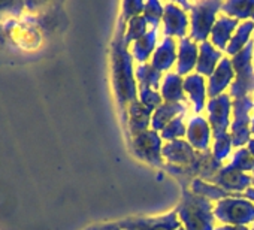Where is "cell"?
Masks as SVG:
<instances>
[{"label":"cell","instance_id":"obj_32","mask_svg":"<svg viewBox=\"0 0 254 230\" xmlns=\"http://www.w3.org/2000/svg\"><path fill=\"white\" fill-rule=\"evenodd\" d=\"M232 168H235L239 172H251L253 171V165H254V157L253 154L247 150V148H239L235 154L232 162L229 163Z\"/></svg>","mask_w":254,"mask_h":230},{"label":"cell","instance_id":"obj_2","mask_svg":"<svg viewBox=\"0 0 254 230\" xmlns=\"http://www.w3.org/2000/svg\"><path fill=\"white\" fill-rule=\"evenodd\" d=\"M178 218L186 230H215V215L211 200L194 194L189 187H183Z\"/></svg>","mask_w":254,"mask_h":230},{"label":"cell","instance_id":"obj_6","mask_svg":"<svg viewBox=\"0 0 254 230\" xmlns=\"http://www.w3.org/2000/svg\"><path fill=\"white\" fill-rule=\"evenodd\" d=\"M233 100V120L230 124L232 144L242 148L251 139V117L254 109V99L251 96L232 99Z\"/></svg>","mask_w":254,"mask_h":230},{"label":"cell","instance_id":"obj_14","mask_svg":"<svg viewBox=\"0 0 254 230\" xmlns=\"http://www.w3.org/2000/svg\"><path fill=\"white\" fill-rule=\"evenodd\" d=\"M187 142L199 153H205L209 150L211 145V138H212V130L209 123L203 117H193L189 121L187 126Z\"/></svg>","mask_w":254,"mask_h":230},{"label":"cell","instance_id":"obj_8","mask_svg":"<svg viewBox=\"0 0 254 230\" xmlns=\"http://www.w3.org/2000/svg\"><path fill=\"white\" fill-rule=\"evenodd\" d=\"M232 106H233V100L229 96V93H223L214 99H209L206 105V111H208V123L212 130V138L227 133L232 124L230 120Z\"/></svg>","mask_w":254,"mask_h":230},{"label":"cell","instance_id":"obj_30","mask_svg":"<svg viewBox=\"0 0 254 230\" xmlns=\"http://www.w3.org/2000/svg\"><path fill=\"white\" fill-rule=\"evenodd\" d=\"M232 138H230V133H224V135H218V136H214V144H212V156L218 160V162H224L229 156H230V151H232Z\"/></svg>","mask_w":254,"mask_h":230},{"label":"cell","instance_id":"obj_39","mask_svg":"<svg viewBox=\"0 0 254 230\" xmlns=\"http://www.w3.org/2000/svg\"><path fill=\"white\" fill-rule=\"evenodd\" d=\"M251 172H253V178H254V165H253V171Z\"/></svg>","mask_w":254,"mask_h":230},{"label":"cell","instance_id":"obj_42","mask_svg":"<svg viewBox=\"0 0 254 230\" xmlns=\"http://www.w3.org/2000/svg\"><path fill=\"white\" fill-rule=\"evenodd\" d=\"M253 187H254V178H253Z\"/></svg>","mask_w":254,"mask_h":230},{"label":"cell","instance_id":"obj_12","mask_svg":"<svg viewBox=\"0 0 254 230\" xmlns=\"http://www.w3.org/2000/svg\"><path fill=\"white\" fill-rule=\"evenodd\" d=\"M212 184L221 187L223 190L233 193V194H241V191L248 190L253 185V176L247 175L244 172L236 171L230 165L223 166L220 172L215 175Z\"/></svg>","mask_w":254,"mask_h":230},{"label":"cell","instance_id":"obj_22","mask_svg":"<svg viewBox=\"0 0 254 230\" xmlns=\"http://www.w3.org/2000/svg\"><path fill=\"white\" fill-rule=\"evenodd\" d=\"M186 111H187V103H166V102H163L153 114L151 130L162 132L174 118L178 117V115L186 114Z\"/></svg>","mask_w":254,"mask_h":230},{"label":"cell","instance_id":"obj_40","mask_svg":"<svg viewBox=\"0 0 254 230\" xmlns=\"http://www.w3.org/2000/svg\"><path fill=\"white\" fill-rule=\"evenodd\" d=\"M177 230H186V229H184V227L181 226V227H180V229H177Z\"/></svg>","mask_w":254,"mask_h":230},{"label":"cell","instance_id":"obj_7","mask_svg":"<svg viewBox=\"0 0 254 230\" xmlns=\"http://www.w3.org/2000/svg\"><path fill=\"white\" fill-rule=\"evenodd\" d=\"M162 136L159 132L147 130L135 138H132V150L135 156L141 160H144L148 165L163 168V156H162Z\"/></svg>","mask_w":254,"mask_h":230},{"label":"cell","instance_id":"obj_35","mask_svg":"<svg viewBox=\"0 0 254 230\" xmlns=\"http://www.w3.org/2000/svg\"><path fill=\"white\" fill-rule=\"evenodd\" d=\"M215 230H250L247 226H232V224H224L215 227Z\"/></svg>","mask_w":254,"mask_h":230},{"label":"cell","instance_id":"obj_28","mask_svg":"<svg viewBox=\"0 0 254 230\" xmlns=\"http://www.w3.org/2000/svg\"><path fill=\"white\" fill-rule=\"evenodd\" d=\"M148 21L145 20L144 15H138L135 18H132L126 26V33H124V44L127 48H130V45L133 42H136L138 39H141L142 36H145L148 32Z\"/></svg>","mask_w":254,"mask_h":230},{"label":"cell","instance_id":"obj_20","mask_svg":"<svg viewBox=\"0 0 254 230\" xmlns=\"http://www.w3.org/2000/svg\"><path fill=\"white\" fill-rule=\"evenodd\" d=\"M184 79L177 72H168L163 75L160 85V94L166 103H186Z\"/></svg>","mask_w":254,"mask_h":230},{"label":"cell","instance_id":"obj_5","mask_svg":"<svg viewBox=\"0 0 254 230\" xmlns=\"http://www.w3.org/2000/svg\"><path fill=\"white\" fill-rule=\"evenodd\" d=\"M242 194L223 199L214 206L217 221L232 226H247L254 223V203L248 199H241Z\"/></svg>","mask_w":254,"mask_h":230},{"label":"cell","instance_id":"obj_26","mask_svg":"<svg viewBox=\"0 0 254 230\" xmlns=\"http://www.w3.org/2000/svg\"><path fill=\"white\" fill-rule=\"evenodd\" d=\"M190 190L197 194V196H202L208 200H223V199H227V197H233V196H238V194H233V193H229L226 190H223L221 187L212 184V182H206L203 179H193V182L190 184Z\"/></svg>","mask_w":254,"mask_h":230},{"label":"cell","instance_id":"obj_21","mask_svg":"<svg viewBox=\"0 0 254 230\" xmlns=\"http://www.w3.org/2000/svg\"><path fill=\"white\" fill-rule=\"evenodd\" d=\"M205 84H206L205 78L196 72H193L184 78V91L189 94L196 114H200L202 109L205 108V97L208 93Z\"/></svg>","mask_w":254,"mask_h":230},{"label":"cell","instance_id":"obj_16","mask_svg":"<svg viewBox=\"0 0 254 230\" xmlns=\"http://www.w3.org/2000/svg\"><path fill=\"white\" fill-rule=\"evenodd\" d=\"M239 27V21L232 18V17H227L224 14H221L220 17H217V21L212 27V32H211V44L220 50V51H226L233 33L236 32V29Z\"/></svg>","mask_w":254,"mask_h":230},{"label":"cell","instance_id":"obj_15","mask_svg":"<svg viewBox=\"0 0 254 230\" xmlns=\"http://www.w3.org/2000/svg\"><path fill=\"white\" fill-rule=\"evenodd\" d=\"M154 111L142 105L139 100L130 103L129 109H127V124H129V130L132 138L150 130L151 118H153Z\"/></svg>","mask_w":254,"mask_h":230},{"label":"cell","instance_id":"obj_37","mask_svg":"<svg viewBox=\"0 0 254 230\" xmlns=\"http://www.w3.org/2000/svg\"><path fill=\"white\" fill-rule=\"evenodd\" d=\"M247 145H248V147H247V150H248V151L253 154V157H254V138H251V139H250V142H248Z\"/></svg>","mask_w":254,"mask_h":230},{"label":"cell","instance_id":"obj_1","mask_svg":"<svg viewBox=\"0 0 254 230\" xmlns=\"http://www.w3.org/2000/svg\"><path fill=\"white\" fill-rule=\"evenodd\" d=\"M126 23L121 20L117 24L114 42H112V75H114V88L117 94V102L121 111L123 121L127 123V109L130 103L138 100V87L136 78L133 75V57L129 48L124 44Z\"/></svg>","mask_w":254,"mask_h":230},{"label":"cell","instance_id":"obj_10","mask_svg":"<svg viewBox=\"0 0 254 230\" xmlns=\"http://www.w3.org/2000/svg\"><path fill=\"white\" fill-rule=\"evenodd\" d=\"M121 230H177L181 227L178 212L172 211L156 218H130L118 221Z\"/></svg>","mask_w":254,"mask_h":230},{"label":"cell","instance_id":"obj_25","mask_svg":"<svg viewBox=\"0 0 254 230\" xmlns=\"http://www.w3.org/2000/svg\"><path fill=\"white\" fill-rule=\"evenodd\" d=\"M251 33H254V21H244L242 24H239L226 48L227 57H235L238 53H241L251 41Z\"/></svg>","mask_w":254,"mask_h":230},{"label":"cell","instance_id":"obj_17","mask_svg":"<svg viewBox=\"0 0 254 230\" xmlns=\"http://www.w3.org/2000/svg\"><path fill=\"white\" fill-rule=\"evenodd\" d=\"M199 58V47L189 36L180 39L178 44V60H177V73L180 76L190 75L193 69H196Z\"/></svg>","mask_w":254,"mask_h":230},{"label":"cell","instance_id":"obj_3","mask_svg":"<svg viewBox=\"0 0 254 230\" xmlns=\"http://www.w3.org/2000/svg\"><path fill=\"white\" fill-rule=\"evenodd\" d=\"M186 12H190V39L193 42H206L221 9V2H177Z\"/></svg>","mask_w":254,"mask_h":230},{"label":"cell","instance_id":"obj_36","mask_svg":"<svg viewBox=\"0 0 254 230\" xmlns=\"http://www.w3.org/2000/svg\"><path fill=\"white\" fill-rule=\"evenodd\" d=\"M242 196L245 197V199H248V200H251V202H254V187L251 185L248 190H245L244 193H242Z\"/></svg>","mask_w":254,"mask_h":230},{"label":"cell","instance_id":"obj_4","mask_svg":"<svg viewBox=\"0 0 254 230\" xmlns=\"http://www.w3.org/2000/svg\"><path fill=\"white\" fill-rule=\"evenodd\" d=\"M254 39L248 42V45L232 57L233 69H235V81L229 87V96L232 99L245 97L254 93Z\"/></svg>","mask_w":254,"mask_h":230},{"label":"cell","instance_id":"obj_29","mask_svg":"<svg viewBox=\"0 0 254 230\" xmlns=\"http://www.w3.org/2000/svg\"><path fill=\"white\" fill-rule=\"evenodd\" d=\"M187 133V127H186V123H184V114L178 115L177 118H174L163 130H162V139L165 141H178L181 139L183 136H186Z\"/></svg>","mask_w":254,"mask_h":230},{"label":"cell","instance_id":"obj_38","mask_svg":"<svg viewBox=\"0 0 254 230\" xmlns=\"http://www.w3.org/2000/svg\"><path fill=\"white\" fill-rule=\"evenodd\" d=\"M251 135L254 136V109H253V117H251Z\"/></svg>","mask_w":254,"mask_h":230},{"label":"cell","instance_id":"obj_33","mask_svg":"<svg viewBox=\"0 0 254 230\" xmlns=\"http://www.w3.org/2000/svg\"><path fill=\"white\" fill-rule=\"evenodd\" d=\"M144 6L145 3L144 2H138V0H129V2H124L121 5V17L120 20L123 23H129L132 18L141 15L144 12Z\"/></svg>","mask_w":254,"mask_h":230},{"label":"cell","instance_id":"obj_24","mask_svg":"<svg viewBox=\"0 0 254 230\" xmlns=\"http://www.w3.org/2000/svg\"><path fill=\"white\" fill-rule=\"evenodd\" d=\"M221 12L235 20L254 21V0H233L221 5Z\"/></svg>","mask_w":254,"mask_h":230},{"label":"cell","instance_id":"obj_13","mask_svg":"<svg viewBox=\"0 0 254 230\" xmlns=\"http://www.w3.org/2000/svg\"><path fill=\"white\" fill-rule=\"evenodd\" d=\"M232 81H235L233 63L229 57H223L221 61L218 63V66L215 67L214 73L208 79V87H206L208 97L214 99V97L223 94V91L232 85Z\"/></svg>","mask_w":254,"mask_h":230},{"label":"cell","instance_id":"obj_11","mask_svg":"<svg viewBox=\"0 0 254 230\" xmlns=\"http://www.w3.org/2000/svg\"><path fill=\"white\" fill-rule=\"evenodd\" d=\"M162 156L169 165L190 168L199 159L200 153L196 151L187 141L178 139V141H172V142L163 145Z\"/></svg>","mask_w":254,"mask_h":230},{"label":"cell","instance_id":"obj_27","mask_svg":"<svg viewBox=\"0 0 254 230\" xmlns=\"http://www.w3.org/2000/svg\"><path fill=\"white\" fill-rule=\"evenodd\" d=\"M135 78L138 81L139 88H153V90H157L162 85L160 84V79L163 78V73L159 72L157 69H154L151 66V63H144V64H139L136 67Z\"/></svg>","mask_w":254,"mask_h":230},{"label":"cell","instance_id":"obj_31","mask_svg":"<svg viewBox=\"0 0 254 230\" xmlns=\"http://www.w3.org/2000/svg\"><path fill=\"white\" fill-rule=\"evenodd\" d=\"M163 12H165L163 5L160 2H156V0H151V2L145 3L142 15L145 17V20L148 21L151 29H159L160 21L163 18Z\"/></svg>","mask_w":254,"mask_h":230},{"label":"cell","instance_id":"obj_9","mask_svg":"<svg viewBox=\"0 0 254 230\" xmlns=\"http://www.w3.org/2000/svg\"><path fill=\"white\" fill-rule=\"evenodd\" d=\"M165 12H163V24L165 30L163 35L165 38H187L189 36V15L187 12L177 3V2H169L163 5Z\"/></svg>","mask_w":254,"mask_h":230},{"label":"cell","instance_id":"obj_41","mask_svg":"<svg viewBox=\"0 0 254 230\" xmlns=\"http://www.w3.org/2000/svg\"><path fill=\"white\" fill-rule=\"evenodd\" d=\"M250 230H254V223H253V227H251V229H250Z\"/></svg>","mask_w":254,"mask_h":230},{"label":"cell","instance_id":"obj_19","mask_svg":"<svg viewBox=\"0 0 254 230\" xmlns=\"http://www.w3.org/2000/svg\"><path fill=\"white\" fill-rule=\"evenodd\" d=\"M221 58H223L221 51L217 50L209 41L202 42L199 45V58L196 64V73L209 78L214 73L218 63L221 61Z\"/></svg>","mask_w":254,"mask_h":230},{"label":"cell","instance_id":"obj_18","mask_svg":"<svg viewBox=\"0 0 254 230\" xmlns=\"http://www.w3.org/2000/svg\"><path fill=\"white\" fill-rule=\"evenodd\" d=\"M177 42L174 38H163L160 45L156 48L153 57H151V66L157 69L159 72H168L172 69L175 61L178 60L177 57Z\"/></svg>","mask_w":254,"mask_h":230},{"label":"cell","instance_id":"obj_23","mask_svg":"<svg viewBox=\"0 0 254 230\" xmlns=\"http://www.w3.org/2000/svg\"><path fill=\"white\" fill-rule=\"evenodd\" d=\"M157 38H159V29H151L145 36H142L141 39L133 42L130 45V54H132L133 60H136L139 64L147 63V60L150 57H153V54L156 51L154 48L157 44Z\"/></svg>","mask_w":254,"mask_h":230},{"label":"cell","instance_id":"obj_43","mask_svg":"<svg viewBox=\"0 0 254 230\" xmlns=\"http://www.w3.org/2000/svg\"><path fill=\"white\" fill-rule=\"evenodd\" d=\"M253 35H254V33H253ZM253 39H254V38H253Z\"/></svg>","mask_w":254,"mask_h":230},{"label":"cell","instance_id":"obj_34","mask_svg":"<svg viewBox=\"0 0 254 230\" xmlns=\"http://www.w3.org/2000/svg\"><path fill=\"white\" fill-rule=\"evenodd\" d=\"M138 100L153 111H156L163 103L162 94L153 88H139V99Z\"/></svg>","mask_w":254,"mask_h":230}]
</instances>
